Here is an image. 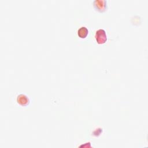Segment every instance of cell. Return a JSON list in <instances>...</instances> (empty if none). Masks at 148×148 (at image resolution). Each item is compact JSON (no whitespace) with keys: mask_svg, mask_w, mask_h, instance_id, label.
Masks as SVG:
<instances>
[{"mask_svg":"<svg viewBox=\"0 0 148 148\" xmlns=\"http://www.w3.org/2000/svg\"><path fill=\"white\" fill-rule=\"evenodd\" d=\"M95 39L98 44H105L108 40V37L106 31L103 29H98L95 34Z\"/></svg>","mask_w":148,"mask_h":148,"instance_id":"obj_1","label":"cell"},{"mask_svg":"<svg viewBox=\"0 0 148 148\" xmlns=\"http://www.w3.org/2000/svg\"><path fill=\"white\" fill-rule=\"evenodd\" d=\"M94 8L100 13L105 12L108 9L107 1L105 0H95L93 2Z\"/></svg>","mask_w":148,"mask_h":148,"instance_id":"obj_2","label":"cell"},{"mask_svg":"<svg viewBox=\"0 0 148 148\" xmlns=\"http://www.w3.org/2000/svg\"><path fill=\"white\" fill-rule=\"evenodd\" d=\"M17 103L21 106H27L30 103L29 97L24 94H20L17 95L16 98Z\"/></svg>","mask_w":148,"mask_h":148,"instance_id":"obj_3","label":"cell"},{"mask_svg":"<svg viewBox=\"0 0 148 148\" xmlns=\"http://www.w3.org/2000/svg\"><path fill=\"white\" fill-rule=\"evenodd\" d=\"M89 31L88 28L86 27H82L77 30V35L81 39H84L86 38L88 34Z\"/></svg>","mask_w":148,"mask_h":148,"instance_id":"obj_4","label":"cell"},{"mask_svg":"<svg viewBox=\"0 0 148 148\" xmlns=\"http://www.w3.org/2000/svg\"><path fill=\"white\" fill-rule=\"evenodd\" d=\"M80 147H91V145H90V143H89L88 145H87V143H86V145H81L80 146Z\"/></svg>","mask_w":148,"mask_h":148,"instance_id":"obj_5","label":"cell"}]
</instances>
